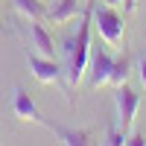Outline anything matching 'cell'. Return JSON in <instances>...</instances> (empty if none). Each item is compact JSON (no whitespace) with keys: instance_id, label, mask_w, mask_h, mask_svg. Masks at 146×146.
<instances>
[{"instance_id":"2e32d148","label":"cell","mask_w":146,"mask_h":146,"mask_svg":"<svg viewBox=\"0 0 146 146\" xmlns=\"http://www.w3.org/2000/svg\"><path fill=\"white\" fill-rule=\"evenodd\" d=\"M123 0H105V6H120Z\"/></svg>"},{"instance_id":"7c38bea8","label":"cell","mask_w":146,"mask_h":146,"mask_svg":"<svg viewBox=\"0 0 146 146\" xmlns=\"http://www.w3.org/2000/svg\"><path fill=\"white\" fill-rule=\"evenodd\" d=\"M126 140H129V135H126L120 126H111V129H108V135H105V143H111V146H120V143H126Z\"/></svg>"},{"instance_id":"8fae6325","label":"cell","mask_w":146,"mask_h":146,"mask_svg":"<svg viewBox=\"0 0 146 146\" xmlns=\"http://www.w3.org/2000/svg\"><path fill=\"white\" fill-rule=\"evenodd\" d=\"M15 9L29 21H44L47 18V9H44L41 0H15Z\"/></svg>"},{"instance_id":"9a60e30c","label":"cell","mask_w":146,"mask_h":146,"mask_svg":"<svg viewBox=\"0 0 146 146\" xmlns=\"http://www.w3.org/2000/svg\"><path fill=\"white\" fill-rule=\"evenodd\" d=\"M126 143H131V146H143L146 140H143L140 135H129V140H126Z\"/></svg>"},{"instance_id":"277c9868","label":"cell","mask_w":146,"mask_h":146,"mask_svg":"<svg viewBox=\"0 0 146 146\" xmlns=\"http://www.w3.org/2000/svg\"><path fill=\"white\" fill-rule=\"evenodd\" d=\"M29 70L32 76L44 82V85H56L62 79V67H58L56 58H47V56H29Z\"/></svg>"},{"instance_id":"5b68a950","label":"cell","mask_w":146,"mask_h":146,"mask_svg":"<svg viewBox=\"0 0 146 146\" xmlns=\"http://www.w3.org/2000/svg\"><path fill=\"white\" fill-rule=\"evenodd\" d=\"M12 111H15V117H21V120H29V123H41V126H47V120L41 117V111H38V105L32 102V96L23 91V88H15V100H12Z\"/></svg>"},{"instance_id":"30bf717a","label":"cell","mask_w":146,"mask_h":146,"mask_svg":"<svg viewBox=\"0 0 146 146\" xmlns=\"http://www.w3.org/2000/svg\"><path fill=\"white\" fill-rule=\"evenodd\" d=\"M129 70H131V62H129V56H117L114 58V64H111V76H108V85H114V88H120V85H126L129 82Z\"/></svg>"},{"instance_id":"5bb4252c","label":"cell","mask_w":146,"mask_h":146,"mask_svg":"<svg viewBox=\"0 0 146 146\" xmlns=\"http://www.w3.org/2000/svg\"><path fill=\"white\" fill-rule=\"evenodd\" d=\"M123 9H126V15H131L137 9V0H123Z\"/></svg>"},{"instance_id":"ba28073f","label":"cell","mask_w":146,"mask_h":146,"mask_svg":"<svg viewBox=\"0 0 146 146\" xmlns=\"http://www.w3.org/2000/svg\"><path fill=\"white\" fill-rule=\"evenodd\" d=\"M32 27H29V41H32V50L38 53V56H47V58H53V35L47 32V27L41 21H29Z\"/></svg>"},{"instance_id":"8992f818","label":"cell","mask_w":146,"mask_h":146,"mask_svg":"<svg viewBox=\"0 0 146 146\" xmlns=\"http://www.w3.org/2000/svg\"><path fill=\"white\" fill-rule=\"evenodd\" d=\"M111 64H114V58L108 56L102 47H96V50L91 53V88L108 85V76H111Z\"/></svg>"},{"instance_id":"6da1fadb","label":"cell","mask_w":146,"mask_h":146,"mask_svg":"<svg viewBox=\"0 0 146 146\" xmlns=\"http://www.w3.org/2000/svg\"><path fill=\"white\" fill-rule=\"evenodd\" d=\"M91 27H94V0L85 3V18L79 23V32L67 41V91H76V85L82 82L85 70H88L91 58Z\"/></svg>"},{"instance_id":"52a82bcc","label":"cell","mask_w":146,"mask_h":146,"mask_svg":"<svg viewBox=\"0 0 146 146\" xmlns=\"http://www.w3.org/2000/svg\"><path fill=\"white\" fill-rule=\"evenodd\" d=\"M88 3V0H58V3L47 12V18L50 23H67V21H76L82 15V6Z\"/></svg>"},{"instance_id":"4fadbf2b","label":"cell","mask_w":146,"mask_h":146,"mask_svg":"<svg viewBox=\"0 0 146 146\" xmlns=\"http://www.w3.org/2000/svg\"><path fill=\"white\" fill-rule=\"evenodd\" d=\"M137 76H140V85L146 88V58H140V62H137Z\"/></svg>"},{"instance_id":"7a4b0ae2","label":"cell","mask_w":146,"mask_h":146,"mask_svg":"<svg viewBox=\"0 0 146 146\" xmlns=\"http://www.w3.org/2000/svg\"><path fill=\"white\" fill-rule=\"evenodd\" d=\"M94 27L100 32V38L111 47H120L123 44V35H126V23L123 18L114 12V6H94Z\"/></svg>"},{"instance_id":"9c48e42d","label":"cell","mask_w":146,"mask_h":146,"mask_svg":"<svg viewBox=\"0 0 146 146\" xmlns=\"http://www.w3.org/2000/svg\"><path fill=\"white\" fill-rule=\"evenodd\" d=\"M47 129L67 146H88V143H94L91 131H73V129H62V126H53V123H47Z\"/></svg>"},{"instance_id":"3957f363","label":"cell","mask_w":146,"mask_h":146,"mask_svg":"<svg viewBox=\"0 0 146 146\" xmlns=\"http://www.w3.org/2000/svg\"><path fill=\"white\" fill-rule=\"evenodd\" d=\"M140 108V94L129 85H120L117 88V126L131 135V126H135V114Z\"/></svg>"}]
</instances>
